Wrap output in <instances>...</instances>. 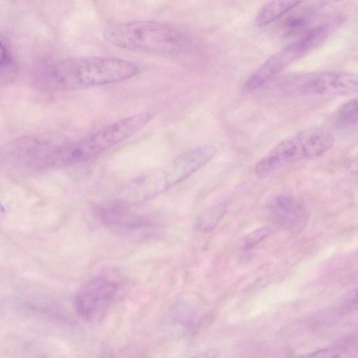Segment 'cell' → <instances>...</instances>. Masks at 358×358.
<instances>
[{"instance_id": "obj_1", "label": "cell", "mask_w": 358, "mask_h": 358, "mask_svg": "<svg viewBox=\"0 0 358 358\" xmlns=\"http://www.w3.org/2000/svg\"><path fill=\"white\" fill-rule=\"evenodd\" d=\"M139 66L115 57H71L55 61L42 71L45 89L69 91L120 82L134 77Z\"/></svg>"}, {"instance_id": "obj_2", "label": "cell", "mask_w": 358, "mask_h": 358, "mask_svg": "<svg viewBox=\"0 0 358 358\" xmlns=\"http://www.w3.org/2000/svg\"><path fill=\"white\" fill-rule=\"evenodd\" d=\"M110 43L127 50L171 53L183 50L192 36L184 26L160 21L115 22L105 28Z\"/></svg>"}, {"instance_id": "obj_3", "label": "cell", "mask_w": 358, "mask_h": 358, "mask_svg": "<svg viewBox=\"0 0 358 358\" xmlns=\"http://www.w3.org/2000/svg\"><path fill=\"white\" fill-rule=\"evenodd\" d=\"M334 143L328 130L312 127L301 130L275 145L255 165V173L265 176L277 169L301 159L319 157Z\"/></svg>"}, {"instance_id": "obj_4", "label": "cell", "mask_w": 358, "mask_h": 358, "mask_svg": "<svg viewBox=\"0 0 358 358\" xmlns=\"http://www.w3.org/2000/svg\"><path fill=\"white\" fill-rule=\"evenodd\" d=\"M67 142L43 136H24L9 147V159L17 167L29 171H43L68 166Z\"/></svg>"}, {"instance_id": "obj_5", "label": "cell", "mask_w": 358, "mask_h": 358, "mask_svg": "<svg viewBox=\"0 0 358 358\" xmlns=\"http://www.w3.org/2000/svg\"><path fill=\"white\" fill-rule=\"evenodd\" d=\"M152 118L140 113L119 120L80 139L71 141L72 165L94 158L124 141L145 126Z\"/></svg>"}, {"instance_id": "obj_6", "label": "cell", "mask_w": 358, "mask_h": 358, "mask_svg": "<svg viewBox=\"0 0 358 358\" xmlns=\"http://www.w3.org/2000/svg\"><path fill=\"white\" fill-rule=\"evenodd\" d=\"M329 27L319 25L269 57L248 77L244 87L249 91L259 89L279 73L320 44L328 36Z\"/></svg>"}, {"instance_id": "obj_7", "label": "cell", "mask_w": 358, "mask_h": 358, "mask_svg": "<svg viewBox=\"0 0 358 358\" xmlns=\"http://www.w3.org/2000/svg\"><path fill=\"white\" fill-rule=\"evenodd\" d=\"M357 76L344 71L299 73L283 78L279 83L285 92L296 96L349 94L357 91Z\"/></svg>"}, {"instance_id": "obj_8", "label": "cell", "mask_w": 358, "mask_h": 358, "mask_svg": "<svg viewBox=\"0 0 358 358\" xmlns=\"http://www.w3.org/2000/svg\"><path fill=\"white\" fill-rule=\"evenodd\" d=\"M117 289V284L108 278H93L77 292L74 299L75 308L85 320L98 322L106 314Z\"/></svg>"}, {"instance_id": "obj_9", "label": "cell", "mask_w": 358, "mask_h": 358, "mask_svg": "<svg viewBox=\"0 0 358 358\" xmlns=\"http://www.w3.org/2000/svg\"><path fill=\"white\" fill-rule=\"evenodd\" d=\"M215 152L216 148L212 145H201L181 153L159 168L167 189L184 181L205 166Z\"/></svg>"}, {"instance_id": "obj_10", "label": "cell", "mask_w": 358, "mask_h": 358, "mask_svg": "<svg viewBox=\"0 0 358 358\" xmlns=\"http://www.w3.org/2000/svg\"><path fill=\"white\" fill-rule=\"evenodd\" d=\"M99 219L108 227L122 232H134L152 226L145 215L131 211L124 203H113L96 209Z\"/></svg>"}, {"instance_id": "obj_11", "label": "cell", "mask_w": 358, "mask_h": 358, "mask_svg": "<svg viewBox=\"0 0 358 358\" xmlns=\"http://www.w3.org/2000/svg\"><path fill=\"white\" fill-rule=\"evenodd\" d=\"M268 211L278 223L285 226L296 227L302 221L304 211L302 207L294 199L279 195L271 200Z\"/></svg>"}, {"instance_id": "obj_12", "label": "cell", "mask_w": 358, "mask_h": 358, "mask_svg": "<svg viewBox=\"0 0 358 358\" xmlns=\"http://www.w3.org/2000/svg\"><path fill=\"white\" fill-rule=\"evenodd\" d=\"M301 3V1H270L258 12L255 17V23L259 27L266 26L297 7Z\"/></svg>"}, {"instance_id": "obj_13", "label": "cell", "mask_w": 358, "mask_h": 358, "mask_svg": "<svg viewBox=\"0 0 358 358\" xmlns=\"http://www.w3.org/2000/svg\"><path fill=\"white\" fill-rule=\"evenodd\" d=\"M357 101L352 99L343 103L334 115L335 124L339 128H352L357 123Z\"/></svg>"}, {"instance_id": "obj_14", "label": "cell", "mask_w": 358, "mask_h": 358, "mask_svg": "<svg viewBox=\"0 0 358 358\" xmlns=\"http://www.w3.org/2000/svg\"><path fill=\"white\" fill-rule=\"evenodd\" d=\"M226 210L224 203L216 204L206 210L198 219L197 227L201 231H208L214 228L223 217Z\"/></svg>"}, {"instance_id": "obj_15", "label": "cell", "mask_w": 358, "mask_h": 358, "mask_svg": "<svg viewBox=\"0 0 358 358\" xmlns=\"http://www.w3.org/2000/svg\"><path fill=\"white\" fill-rule=\"evenodd\" d=\"M352 350L350 345H341L322 348L298 358H348Z\"/></svg>"}, {"instance_id": "obj_16", "label": "cell", "mask_w": 358, "mask_h": 358, "mask_svg": "<svg viewBox=\"0 0 358 358\" xmlns=\"http://www.w3.org/2000/svg\"><path fill=\"white\" fill-rule=\"evenodd\" d=\"M272 233V229L269 227H262L250 232L243 241V248L245 250L250 249L257 244L269 236Z\"/></svg>"}, {"instance_id": "obj_17", "label": "cell", "mask_w": 358, "mask_h": 358, "mask_svg": "<svg viewBox=\"0 0 358 358\" xmlns=\"http://www.w3.org/2000/svg\"><path fill=\"white\" fill-rule=\"evenodd\" d=\"M11 62V57L5 45L0 41V66H6Z\"/></svg>"}, {"instance_id": "obj_18", "label": "cell", "mask_w": 358, "mask_h": 358, "mask_svg": "<svg viewBox=\"0 0 358 358\" xmlns=\"http://www.w3.org/2000/svg\"><path fill=\"white\" fill-rule=\"evenodd\" d=\"M6 214V209L5 205L0 201V226L5 218Z\"/></svg>"}]
</instances>
